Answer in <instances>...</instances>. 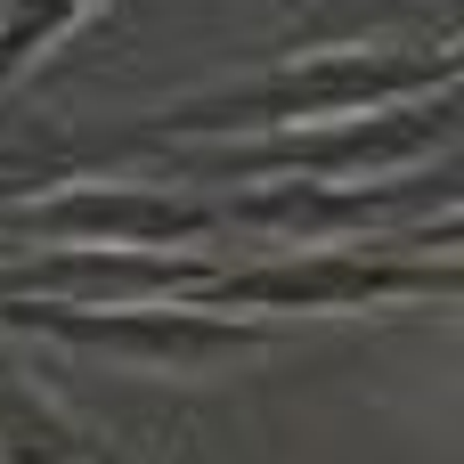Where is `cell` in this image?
I'll list each match as a JSON object with an SVG mask.
<instances>
[{"instance_id":"1","label":"cell","mask_w":464,"mask_h":464,"mask_svg":"<svg viewBox=\"0 0 464 464\" xmlns=\"http://www.w3.org/2000/svg\"><path fill=\"white\" fill-rule=\"evenodd\" d=\"M16 326L65 334V343H98V351H130V359H237L261 334L237 318H204V310H49V302H8Z\"/></svg>"},{"instance_id":"2","label":"cell","mask_w":464,"mask_h":464,"mask_svg":"<svg viewBox=\"0 0 464 464\" xmlns=\"http://www.w3.org/2000/svg\"><path fill=\"white\" fill-rule=\"evenodd\" d=\"M449 285V269H359V261H294V269H228L212 277V302H269V310H334V302H383Z\"/></svg>"},{"instance_id":"3","label":"cell","mask_w":464,"mask_h":464,"mask_svg":"<svg viewBox=\"0 0 464 464\" xmlns=\"http://www.w3.org/2000/svg\"><path fill=\"white\" fill-rule=\"evenodd\" d=\"M408 90V65H392V57H351L343 73L326 65V73H310V82H285L277 98H212V106H179V114H163L155 130H237V122H261V114H334V106H351V98H375V90Z\"/></svg>"},{"instance_id":"4","label":"cell","mask_w":464,"mask_h":464,"mask_svg":"<svg viewBox=\"0 0 464 464\" xmlns=\"http://www.w3.org/2000/svg\"><path fill=\"white\" fill-rule=\"evenodd\" d=\"M73 8H82V0H24V8H16V24L0 33V73H8V65H24V57H33L57 24L73 16Z\"/></svg>"}]
</instances>
